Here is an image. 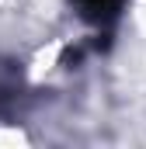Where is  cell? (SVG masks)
Masks as SVG:
<instances>
[{
  "mask_svg": "<svg viewBox=\"0 0 146 149\" xmlns=\"http://www.w3.org/2000/svg\"><path fill=\"white\" fill-rule=\"evenodd\" d=\"M70 3L94 28H111L118 21V14H122V0H70Z\"/></svg>",
  "mask_w": 146,
  "mask_h": 149,
  "instance_id": "1",
  "label": "cell"
}]
</instances>
